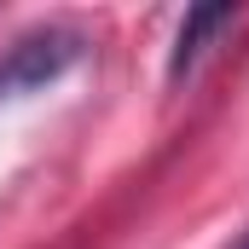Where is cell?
Returning <instances> with one entry per match:
<instances>
[{"instance_id":"7a4b0ae2","label":"cell","mask_w":249,"mask_h":249,"mask_svg":"<svg viewBox=\"0 0 249 249\" xmlns=\"http://www.w3.org/2000/svg\"><path fill=\"white\" fill-rule=\"evenodd\" d=\"M238 6H191L186 18H180V35H174V53H168V87H180L191 81V70L209 58V47L226 35V29H238Z\"/></svg>"},{"instance_id":"6da1fadb","label":"cell","mask_w":249,"mask_h":249,"mask_svg":"<svg viewBox=\"0 0 249 249\" xmlns=\"http://www.w3.org/2000/svg\"><path fill=\"white\" fill-rule=\"evenodd\" d=\"M81 58H87V35L75 23H35V29H23L0 53V105L6 99H29V93L64 81Z\"/></svg>"},{"instance_id":"3957f363","label":"cell","mask_w":249,"mask_h":249,"mask_svg":"<svg viewBox=\"0 0 249 249\" xmlns=\"http://www.w3.org/2000/svg\"><path fill=\"white\" fill-rule=\"evenodd\" d=\"M238 249H249V232H244V238H238Z\"/></svg>"}]
</instances>
